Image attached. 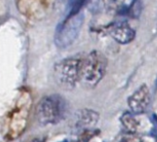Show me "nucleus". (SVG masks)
<instances>
[{
	"instance_id": "obj_13",
	"label": "nucleus",
	"mask_w": 157,
	"mask_h": 142,
	"mask_svg": "<svg viewBox=\"0 0 157 142\" xmlns=\"http://www.w3.org/2000/svg\"><path fill=\"white\" fill-rule=\"evenodd\" d=\"M125 0H102L105 7L107 11L110 12H115L121 8Z\"/></svg>"
},
{
	"instance_id": "obj_9",
	"label": "nucleus",
	"mask_w": 157,
	"mask_h": 142,
	"mask_svg": "<svg viewBox=\"0 0 157 142\" xmlns=\"http://www.w3.org/2000/svg\"><path fill=\"white\" fill-rule=\"evenodd\" d=\"M99 113L93 109H81L75 116V128L80 130L91 129L99 122Z\"/></svg>"
},
{
	"instance_id": "obj_7",
	"label": "nucleus",
	"mask_w": 157,
	"mask_h": 142,
	"mask_svg": "<svg viewBox=\"0 0 157 142\" xmlns=\"http://www.w3.org/2000/svg\"><path fill=\"white\" fill-rule=\"evenodd\" d=\"M128 106L134 114H142L150 103V91L147 85H142L128 97Z\"/></svg>"
},
{
	"instance_id": "obj_1",
	"label": "nucleus",
	"mask_w": 157,
	"mask_h": 142,
	"mask_svg": "<svg viewBox=\"0 0 157 142\" xmlns=\"http://www.w3.org/2000/svg\"><path fill=\"white\" fill-rule=\"evenodd\" d=\"M107 69V59L99 51H92L81 57L80 83L89 88L98 86Z\"/></svg>"
},
{
	"instance_id": "obj_4",
	"label": "nucleus",
	"mask_w": 157,
	"mask_h": 142,
	"mask_svg": "<svg viewBox=\"0 0 157 142\" xmlns=\"http://www.w3.org/2000/svg\"><path fill=\"white\" fill-rule=\"evenodd\" d=\"M54 76L59 86L72 89L80 83L81 57H71L62 59L55 64Z\"/></svg>"
},
{
	"instance_id": "obj_11",
	"label": "nucleus",
	"mask_w": 157,
	"mask_h": 142,
	"mask_svg": "<svg viewBox=\"0 0 157 142\" xmlns=\"http://www.w3.org/2000/svg\"><path fill=\"white\" fill-rule=\"evenodd\" d=\"M98 133H99V130L95 129L81 130L80 133L77 135V137L70 142H89L92 138L95 137L96 135H98Z\"/></svg>"
},
{
	"instance_id": "obj_10",
	"label": "nucleus",
	"mask_w": 157,
	"mask_h": 142,
	"mask_svg": "<svg viewBox=\"0 0 157 142\" xmlns=\"http://www.w3.org/2000/svg\"><path fill=\"white\" fill-rule=\"evenodd\" d=\"M136 115L137 114H134L131 111H128L123 113L120 118L121 124L129 133H138L140 129V122L136 117Z\"/></svg>"
},
{
	"instance_id": "obj_2",
	"label": "nucleus",
	"mask_w": 157,
	"mask_h": 142,
	"mask_svg": "<svg viewBox=\"0 0 157 142\" xmlns=\"http://www.w3.org/2000/svg\"><path fill=\"white\" fill-rule=\"evenodd\" d=\"M67 102L59 95L43 96L35 107V118L42 125H51L59 123L66 116Z\"/></svg>"
},
{
	"instance_id": "obj_5",
	"label": "nucleus",
	"mask_w": 157,
	"mask_h": 142,
	"mask_svg": "<svg viewBox=\"0 0 157 142\" xmlns=\"http://www.w3.org/2000/svg\"><path fill=\"white\" fill-rule=\"evenodd\" d=\"M84 21L82 13L69 14L68 17L59 25L56 30V43L59 47L70 45L77 37Z\"/></svg>"
},
{
	"instance_id": "obj_6",
	"label": "nucleus",
	"mask_w": 157,
	"mask_h": 142,
	"mask_svg": "<svg viewBox=\"0 0 157 142\" xmlns=\"http://www.w3.org/2000/svg\"><path fill=\"white\" fill-rule=\"evenodd\" d=\"M55 0H17V6L25 16L41 20L50 13Z\"/></svg>"
},
{
	"instance_id": "obj_12",
	"label": "nucleus",
	"mask_w": 157,
	"mask_h": 142,
	"mask_svg": "<svg viewBox=\"0 0 157 142\" xmlns=\"http://www.w3.org/2000/svg\"><path fill=\"white\" fill-rule=\"evenodd\" d=\"M115 142H142V138L138 135V133H127L119 135Z\"/></svg>"
},
{
	"instance_id": "obj_8",
	"label": "nucleus",
	"mask_w": 157,
	"mask_h": 142,
	"mask_svg": "<svg viewBox=\"0 0 157 142\" xmlns=\"http://www.w3.org/2000/svg\"><path fill=\"white\" fill-rule=\"evenodd\" d=\"M104 32L110 35L115 42L122 45L131 43L136 37V31L127 23L111 24L104 27Z\"/></svg>"
},
{
	"instance_id": "obj_3",
	"label": "nucleus",
	"mask_w": 157,
	"mask_h": 142,
	"mask_svg": "<svg viewBox=\"0 0 157 142\" xmlns=\"http://www.w3.org/2000/svg\"><path fill=\"white\" fill-rule=\"evenodd\" d=\"M31 105L32 99L29 92L24 91L21 94L17 103H16V106L10 115L8 135L11 139L20 136L26 129Z\"/></svg>"
}]
</instances>
